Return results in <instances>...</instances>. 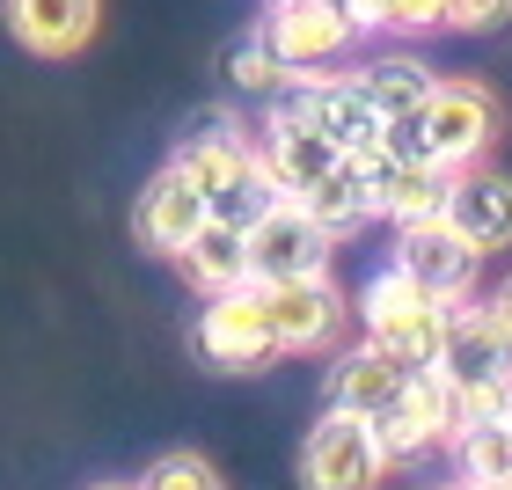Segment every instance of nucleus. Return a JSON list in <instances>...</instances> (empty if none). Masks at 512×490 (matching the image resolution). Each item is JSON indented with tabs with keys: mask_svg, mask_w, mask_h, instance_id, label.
<instances>
[{
	"mask_svg": "<svg viewBox=\"0 0 512 490\" xmlns=\"http://www.w3.org/2000/svg\"><path fill=\"white\" fill-rule=\"evenodd\" d=\"M498 132H505V103L483 81H432V96L417 103L410 118H395L381 132V147L403 154V161H425V169L461 176L498 147Z\"/></svg>",
	"mask_w": 512,
	"mask_h": 490,
	"instance_id": "obj_1",
	"label": "nucleus"
},
{
	"mask_svg": "<svg viewBox=\"0 0 512 490\" xmlns=\"http://www.w3.org/2000/svg\"><path fill=\"white\" fill-rule=\"evenodd\" d=\"M432 373L461 395V417L498 410L505 395H512V330L491 315V300H461V308L447 315V337H439Z\"/></svg>",
	"mask_w": 512,
	"mask_h": 490,
	"instance_id": "obj_2",
	"label": "nucleus"
},
{
	"mask_svg": "<svg viewBox=\"0 0 512 490\" xmlns=\"http://www.w3.org/2000/svg\"><path fill=\"white\" fill-rule=\"evenodd\" d=\"M447 315H454V308H439L432 293H417L403 271H374V278L359 286V330H366V344H381V352L403 359L410 373H425V366L439 359Z\"/></svg>",
	"mask_w": 512,
	"mask_h": 490,
	"instance_id": "obj_3",
	"label": "nucleus"
},
{
	"mask_svg": "<svg viewBox=\"0 0 512 490\" xmlns=\"http://www.w3.org/2000/svg\"><path fill=\"white\" fill-rule=\"evenodd\" d=\"M264 110H286V118L315 125L337 154H352V161H359V154H374V147H381V132H388V118H381L374 103H366L359 74H286V88H278Z\"/></svg>",
	"mask_w": 512,
	"mask_h": 490,
	"instance_id": "obj_4",
	"label": "nucleus"
},
{
	"mask_svg": "<svg viewBox=\"0 0 512 490\" xmlns=\"http://www.w3.org/2000/svg\"><path fill=\"white\" fill-rule=\"evenodd\" d=\"M395 461L381 454V439L366 417H344V410H322L308 439H300V483L308 490H381Z\"/></svg>",
	"mask_w": 512,
	"mask_h": 490,
	"instance_id": "obj_5",
	"label": "nucleus"
},
{
	"mask_svg": "<svg viewBox=\"0 0 512 490\" xmlns=\"http://www.w3.org/2000/svg\"><path fill=\"white\" fill-rule=\"evenodd\" d=\"M198 359L220 366V373H264L278 359V337H271V315H264V286H235V293H213L198 308Z\"/></svg>",
	"mask_w": 512,
	"mask_h": 490,
	"instance_id": "obj_6",
	"label": "nucleus"
},
{
	"mask_svg": "<svg viewBox=\"0 0 512 490\" xmlns=\"http://www.w3.org/2000/svg\"><path fill=\"white\" fill-rule=\"evenodd\" d=\"M388 271H403L417 293H432V300H439V308H461V300H476L483 256L461 242L447 220H425V227H395Z\"/></svg>",
	"mask_w": 512,
	"mask_h": 490,
	"instance_id": "obj_7",
	"label": "nucleus"
},
{
	"mask_svg": "<svg viewBox=\"0 0 512 490\" xmlns=\"http://www.w3.org/2000/svg\"><path fill=\"white\" fill-rule=\"evenodd\" d=\"M337 242L286 198L278 213H264L249 227V286H300V278H330Z\"/></svg>",
	"mask_w": 512,
	"mask_h": 490,
	"instance_id": "obj_8",
	"label": "nucleus"
},
{
	"mask_svg": "<svg viewBox=\"0 0 512 490\" xmlns=\"http://www.w3.org/2000/svg\"><path fill=\"white\" fill-rule=\"evenodd\" d=\"M410 381H417V373H410L403 359H388L381 344L359 337L352 352H337L330 373H322V403L344 410V417H366V425H381V417L410 395Z\"/></svg>",
	"mask_w": 512,
	"mask_h": 490,
	"instance_id": "obj_9",
	"label": "nucleus"
},
{
	"mask_svg": "<svg viewBox=\"0 0 512 490\" xmlns=\"http://www.w3.org/2000/svg\"><path fill=\"white\" fill-rule=\"evenodd\" d=\"M359 176H366V198H374V220L388 227H425L447 213V169H425V161H403V154H359Z\"/></svg>",
	"mask_w": 512,
	"mask_h": 490,
	"instance_id": "obj_10",
	"label": "nucleus"
},
{
	"mask_svg": "<svg viewBox=\"0 0 512 490\" xmlns=\"http://www.w3.org/2000/svg\"><path fill=\"white\" fill-rule=\"evenodd\" d=\"M264 37L278 44V59H286L293 74H322V66H337L366 30L352 15H337V8H315V0H271Z\"/></svg>",
	"mask_w": 512,
	"mask_h": 490,
	"instance_id": "obj_11",
	"label": "nucleus"
},
{
	"mask_svg": "<svg viewBox=\"0 0 512 490\" xmlns=\"http://www.w3.org/2000/svg\"><path fill=\"white\" fill-rule=\"evenodd\" d=\"M198 227H205V191H198V176L169 154V169H154V183L132 205V235L154 256H183V242H191Z\"/></svg>",
	"mask_w": 512,
	"mask_h": 490,
	"instance_id": "obj_12",
	"label": "nucleus"
},
{
	"mask_svg": "<svg viewBox=\"0 0 512 490\" xmlns=\"http://www.w3.org/2000/svg\"><path fill=\"white\" fill-rule=\"evenodd\" d=\"M264 315L278 337V359L286 352H330L344 330V293L337 278H300V286H264Z\"/></svg>",
	"mask_w": 512,
	"mask_h": 490,
	"instance_id": "obj_13",
	"label": "nucleus"
},
{
	"mask_svg": "<svg viewBox=\"0 0 512 490\" xmlns=\"http://www.w3.org/2000/svg\"><path fill=\"white\" fill-rule=\"evenodd\" d=\"M439 220H447L476 256L512 249V176L483 169V161H476V169H461L447 183V213H439Z\"/></svg>",
	"mask_w": 512,
	"mask_h": 490,
	"instance_id": "obj_14",
	"label": "nucleus"
},
{
	"mask_svg": "<svg viewBox=\"0 0 512 490\" xmlns=\"http://www.w3.org/2000/svg\"><path fill=\"white\" fill-rule=\"evenodd\" d=\"M0 15H8L15 44L37 59H74L103 30V0H0Z\"/></svg>",
	"mask_w": 512,
	"mask_h": 490,
	"instance_id": "obj_15",
	"label": "nucleus"
},
{
	"mask_svg": "<svg viewBox=\"0 0 512 490\" xmlns=\"http://www.w3.org/2000/svg\"><path fill=\"white\" fill-rule=\"evenodd\" d=\"M256 154L271 161V176H278V191H286V198L315 191V183L330 176L337 161H352V154H337V147H330V139H322L315 125L286 118V110H264V132H256Z\"/></svg>",
	"mask_w": 512,
	"mask_h": 490,
	"instance_id": "obj_16",
	"label": "nucleus"
},
{
	"mask_svg": "<svg viewBox=\"0 0 512 490\" xmlns=\"http://www.w3.org/2000/svg\"><path fill=\"white\" fill-rule=\"evenodd\" d=\"M176 271L198 286V300H213V293H235V286H249V235H242V227H220V220H205L198 235L183 242Z\"/></svg>",
	"mask_w": 512,
	"mask_h": 490,
	"instance_id": "obj_17",
	"label": "nucleus"
},
{
	"mask_svg": "<svg viewBox=\"0 0 512 490\" xmlns=\"http://www.w3.org/2000/svg\"><path fill=\"white\" fill-rule=\"evenodd\" d=\"M300 213H308L330 242H344V235H359L366 220H374V198H366V176H359V161H337L330 176L315 183V191H300L293 198Z\"/></svg>",
	"mask_w": 512,
	"mask_h": 490,
	"instance_id": "obj_18",
	"label": "nucleus"
},
{
	"mask_svg": "<svg viewBox=\"0 0 512 490\" xmlns=\"http://www.w3.org/2000/svg\"><path fill=\"white\" fill-rule=\"evenodd\" d=\"M447 447H454V461H461V483H505V476H512V425H505V403L461 417V432L447 439Z\"/></svg>",
	"mask_w": 512,
	"mask_h": 490,
	"instance_id": "obj_19",
	"label": "nucleus"
},
{
	"mask_svg": "<svg viewBox=\"0 0 512 490\" xmlns=\"http://www.w3.org/2000/svg\"><path fill=\"white\" fill-rule=\"evenodd\" d=\"M432 81H439V74H432L425 59H410V52H388V59H374V66H359L366 103H374L388 125H395V118H410V110L432 96Z\"/></svg>",
	"mask_w": 512,
	"mask_h": 490,
	"instance_id": "obj_20",
	"label": "nucleus"
},
{
	"mask_svg": "<svg viewBox=\"0 0 512 490\" xmlns=\"http://www.w3.org/2000/svg\"><path fill=\"white\" fill-rule=\"evenodd\" d=\"M286 74H293V66L278 59V44L264 37V22H256L249 37H235V52H227V81H235L242 96H264L271 103L278 88H286Z\"/></svg>",
	"mask_w": 512,
	"mask_h": 490,
	"instance_id": "obj_21",
	"label": "nucleus"
},
{
	"mask_svg": "<svg viewBox=\"0 0 512 490\" xmlns=\"http://www.w3.org/2000/svg\"><path fill=\"white\" fill-rule=\"evenodd\" d=\"M132 490H227V483H220V469H213L205 454L169 447V454H154L147 469L132 476Z\"/></svg>",
	"mask_w": 512,
	"mask_h": 490,
	"instance_id": "obj_22",
	"label": "nucleus"
},
{
	"mask_svg": "<svg viewBox=\"0 0 512 490\" xmlns=\"http://www.w3.org/2000/svg\"><path fill=\"white\" fill-rule=\"evenodd\" d=\"M359 30H388V37H425L447 30V0H366Z\"/></svg>",
	"mask_w": 512,
	"mask_h": 490,
	"instance_id": "obj_23",
	"label": "nucleus"
},
{
	"mask_svg": "<svg viewBox=\"0 0 512 490\" xmlns=\"http://www.w3.org/2000/svg\"><path fill=\"white\" fill-rule=\"evenodd\" d=\"M505 22H512V0H447V30L483 37V30H505Z\"/></svg>",
	"mask_w": 512,
	"mask_h": 490,
	"instance_id": "obj_24",
	"label": "nucleus"
},
{
	"mask_svg": "<svg viewBox=\"0 0 512 490\" xmlns=\"http://www.w3.org/2000/svg\"><path fill=\"white\" fill-rule=\"evenodd\" d=\"M491 315H498V322H505V330H512V278H505V286L491 293Z\"/></svg>",
	"mask_w": 512,
	"mask_h": 490,
	"instance_id": "obj_25",
	"label": "nucleus"
},
{
	"mask_svg": "<svg viewBox=\"0 0 512 490\" xmlns=\"http://www.w3.org/2000/svg\"><path fill=\"white\" fill-rule=\"evenodd\" d=\"M315 8H337V15H352V22H359V8H366V0H315Z\"/></svg>",
	"mask_w": 512,
	"mask_h": 490,
	"instance_id": "obj_26",
	"label": "nucleus"
},
{
	"mask_svg": "<svg viewBox=\"0 0 512 490\" xmlns=\"http://www.w3.org/2000/svg\"><path fill=\"white\" fill-rule=\"evenodd\" d=\"M461 490H505V483H461Z\"/></svg>",
	"mask_w": 512,
	"mask_h": 490,
	"instance_id": "obj_27",
	"label": "nucleus"
},
{
	"mask_svg": "<svg viewBox=\"0 0 512 490\" xmlns=\"http://www.w3.org/2000/svg\"><path fill=\"white\" fill-rule=\"evenodd\" d=\"M96 490H132V483H96Z\"/></svg>",
	"mask_w": 512,
	"mask_h": 490,
	"instance_id": "obj_28",
	"label": "nucleus"
},
{
	"mask_svg": "<svg viewBox=\"0 0 512 490\" xmlns=\"http://www.w3.org/2000/svg\"><path fill=\"white\" fill-rule=\"evenodd\" d=\"M505 425H512V395H505Z\"/></svg>",
	"mask_w": 512,
	"mask_h": 490,
	"instance_id": "obj_29",
	"label": "nucleus"
},
{
	"mask_svg": "<svg viewBox=\"0 0 512 490\" xmlns=\"http://www.w3.org/2000/svg\"><path fill=\"white\" fill-rule=\"evenodd\" d=\"M439 490H461V483H439Z\"/></svg>",
	"mask_w": 512,
	"mask_h": 490,
	"instance_id": "obj_30",
	"label": "nucleus"
},
{
	"mask_svg": "<svg viewBox=\"0 0 512 490\" xmlns=\"http://www.w3.org/2000/svg\"><path fill=\"white\" fill-rule=\"evenodd\" d=\"M505 490H512V476H505Z\"/></svg>",
	"mask_w": 512,
	"mask_h": 490,
	"instance_id": "obj_31",
	"label": "nucleus"
}]
</instances>
